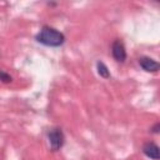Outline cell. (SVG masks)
Returning <instances> with one entry per match:
<instances>
[{
    "instance_id": "6da1fadb",
    "label": "cell",
    "mask_w": 160,
    "mask_h": 160,
    "mask_svg": "<svg viewBox=\"0 0 160 160\" xmlns=\"http://www.w3.org/2000/svg\"><path fill=\"white\" fill-rule=\"evenodd\" d=\"M35 40L45 46H50V48H59L65 42V35L51 28L48 25H44L41 28V30L35 35Z\"/></svg>"
},
{
    "instance_id": "7a4b0ae2",
    "label": "cell",
    "mask_w": 160,
    "mask_h": 160,
    "mask_svg": "<svg viewBox=\"0 0 160 160\" xmlns=\"http://www.w3.org/2000/svg\"><path fill=\"white\" fill-rule=\"evenodd\" d=\"M48 140H49V145L51 150L58 151L62 148L65 142V135L60 128H54L48 132Z\"/></svg>"
},
{
    "instance_id": "3957f363",
    "label": "cell",
    "mask_w": 160,
    "mask_h": 160,
    "mask_svg": "<svg viewBox=\"0 0 160 160\" xmlns=\"http://www.w3.org/2000/svg\"><path fill=\"white\" fill-rule=\"evenodd\" d=\"M111 54H112V58L115 59V61H118V62H124L126 60V49L121 40H119V39L114 40V42L111 45Z\"/></svg>"
},
{
    "instance_id": "277c9868",
    "label": "cell",
    "mask_w": 160,
    "mask_h": 160,
    "mask_svg": "<svg viewBox=\"0 0 160 160\" xmlns=\"http://www.w3.org/2000/svg\"><path fill=\"white\" fill-rule=\"evenodd\" d=\"M139 65L141 66L142 70H145L148 72H158L159 68H160L159 62L149 56H141L139 59Z\"/></svg>"
},
{
    "instance_id": "5b68a950",
    "label": "cell",
    "mask_w": 160,
    "mask_h": 160,
    "mask_svg": "<svg viewBox=\"0 0 160 160\" xmlns=\"http://www.w3.org/2000/svg\"><path fill=\"white\" fill-rule=\"evenodd\" d=\"M142 152H144L145 156H148V158H150L152 160H159L160 159V149L152 141H149V142H145L144 144Z\"/></svg>"
},
{
    "instance_id": "8992f818",
    "label": "cell",
    "mask_w": 160,
    "mask_h": 160,
    "mask_svg": "<svg viewBox=\"0 0 160 160\" xmlns=\"http://www.w3.org/2000/svg\"><path fill=\"white\" fill-rule=\"evenodd\" d=\"M96 70H98V74L102 79H109L110 78V70L102 61H98L96 62Z\"/></svg>"
},
{
    "instance_id": "52a82bcc",
    "label": "cell",
    "mask_w": 160,
    "mask_h": 160,
    "mask_svg": "<svg viewBox=\"0 0 160 160\" xmlns=\"http://www.w3.org/2000/svg\"><path fill=\"white\" fill-rule=\"evenodd\" d=\"M0 81H1V82H4V84H9V82H11V81H12V78H11V75H10V74H8L6 71L0 70Z\"/></svg>"
},
{
    "instance_id": "ba28073f",
    "label": "cell",
    "mask_w": 160,
    "mask_h": 160,
    "mask_svg": "<svg viewBox=\"0 0 160 160\" xmlns=\"http://www.w3.org/2000/svg\"><path fill=\"white\" fill-rule=\"evenodd\" d=\"M159 130H160V122H156V124L151 128V132H152V134H159Z\"/></svg>"
},
{
    "instance_id": "9c48e42d",
    "label": "cell",
    "mask_w": 160,
    "mask_h": 160,
    "mask_svg": "<svg viewBox=\"0 0 160 160\" xmlns=\"http://www.w3.org/2000/svg\"><path fill=\"white\" fill-rule=\"evenodd\" d=\"M48 5H50V6H54V5H56V2H48Z\"/></svg>"
}]
</instances>
